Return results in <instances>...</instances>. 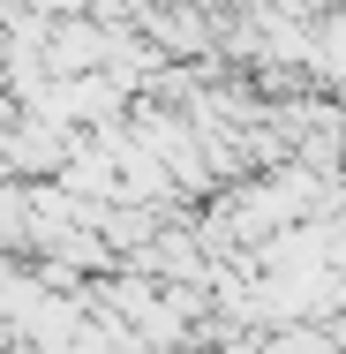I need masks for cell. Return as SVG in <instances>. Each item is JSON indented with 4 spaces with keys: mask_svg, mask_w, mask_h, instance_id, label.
I'll list each match as a JSON object with an SVG mask.
<instances>
[]
</instances>
